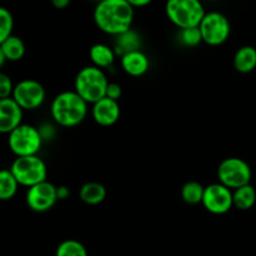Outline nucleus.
<instances>
[{
	"label": "nucleus",
	"mask_w": 256,
	"mask_h": 256,
	"mask_svg": "<svg viewBox=\"0 0 256 256\" xmlns=\"http://www.w3.org/2000/svg\"><path fill=\"white\" fill-rule=\"evenodd\" d=\"M134 8L129 0H102L94 10V22L105 34L119 35L132 29Z\"/></svg>",
	"instance_id": "1"
},
{
	"label": "nucleus",
	"mask_w": 256,
	"mask_h": 256,
	"mask_svg": "<svg viewBox=\"0 0 256 256\" xmlns=\"http://www.w3.org/2000/svg\"><path fill=\"white\" fill-rule=\"evenodd\" d=\"M52 119L64 128L79 125L88 114V102L72 92H62L54 98L52 102Z\"/></svg>",
	"instance_id": "2"
},
{
	"label": "nucleus",
	"mask_w": 256,
	"mask_h": 256,
	"mask_svg": "<svg viewBox=\"0 0 256 256\" xmlns=\"http://www.w3.org/2000/svg\"><path fill=\"white\" fill-rule=\"evenodd\" d=\"M109 85L106 75L96 66H85L75 78V92L88 104H95L104 99Z\"/></svg>",
	"instance_id": "3"
},
{
	"label": "nucleus",
	"mask_w": 256,
	"mask_h": 256,
	"mask_svg": "<svg viewBox=\"0 0 256 256\" xmlns=\"http://www.w3.org/2000/svg\"><path fill=\"white\" fill-rule=\"evenodd\" d=\"M165 12L170 22L180 30L198 28L206 14L199 0H170Z\"/></svg>",
	"instance_id": "4"
},
{
	"label": "nucleus",
	"mask_w": 256,
	"mask_h": 256,
	"mask_svg": "<svg viewBox=\"0 0 256 256\" xmlns=\"http://www.w3.org/2000/svg\"><path fill=\"white\" fill-rule=\"evenodd\" d=\"M10 172L16 179L18 184L26 188L46 182L48 178L46 164L38 155L16 158L12 164Z\"/></svg>",
	"instance_id": "5"
},
{
	"label": "nucleus",
	"mask_w": 256,
	"mask_h": 256,
	"mask_svg": "<svg viewBox=\"0 0 256 256\" xmlns=\"http://www.w3.org/2000/svg\"><path fill=\"white\" fill-rule=\"evenodd\" d=\"M10 150L16 158L38 155L42 144V135L39 129L28 124H22L12 130L8 139Z\"/></svg>",
	"instance_id": "6"
},
{
	"label": "nucleus",
	"mask_w": 256,
	"mask_h": 256,
	"mask_svg": "<svg viewBox=\"0 0 256 256\" xmlns=\"http://www.w3.org/2000/svg\"><path fill=\"white\" fill-rule=\"evenodd\" d=\"M252 176V172L250 165L240 158H228L222 160L218 168L220 184L229 188L230 190H236L249 185Z\"/></svg>",
	"instance_id": "7"
},
{
	"label": "nucleus",
	"mask_w": 256,
	"mask_h": 256,
	"mask_svg": "<svg viewBox=\"0 0 256 256\" xmlns=\"http://www.w3.org/2000/svg\"><path fill=\"white\" fill-rule=\"evenodd\" d=\"M199 30L202 32V42L212 46H218L229 39L230 22L222 12H212L205 14L199 25Z\"/></svg>",
	"instance_id": "8"
},
{
	"label": "nucleus",
	"mask_w": 256,
	"mask_h": 256,
	"mask_svg": "<svg viewBox=\"0 0 256 256\" xmlns=\"http://www.w3.org/2000/svg\"><path fill=\"white\" fill-rule=\"evenodd\" d=\"M12 98L22 110H34L44 102L45 89L36 80L25 79L15 85Z\"/></svg>",
	"instance_id": "9"
},
{
	"label": "nucleus",
	"mask_w": 256,
	"mask_h": 256,
	"mask_svg": "<svg viewBox=\"0 0 256 256\" xmlns=\"http://www.w3.org/2000/svg\"><path fill=\"white\" fill-rule=\"evenodd\" d=\"M202 205L209 212L215 215L226 214L232 206V192L222 184H212L205 188Z\"/></svg>",
	"instance_id": "10"
},
{
	"label": "nucleus",
	"mask_w": 256,
	"mask_h": 256,
	"mask_svg": "<svg viewBox=\"0 0 256 256\" xmlns=\"http://www.w3.org/2000/svg\"><path fill=\"white\" fill-rule=\"evenodd\" d=\"M58 200V188L48 180L29 188L26 192L28 206L35 212H48L54 206Z\"/></svg>",
	"instance_id": "11"
},
{
	"label": "nucleus",
	"mask_w": 256,
	"mask_h": 256,
	"mask_svg": "<svg viewBox=\"0 0 256 256\" xmlns=\"http://www.w3.org/2000/svg\"><path fill=\"white\" fill-rule=\"evenodd\" d=\"M22 112L12 98L0 100V134L9 135L22 125Z\"/></svg>",
	"instance_id": "12"
},
{
	"label": "nucleus",
	"mask_w": 256,
	"mask_h": 256,
	"mask_svg": "<svg viewBox=\"0 0 256 256\" xmlns=\"http://www.w3.org/2000/svg\"><path fill=\"white\" fill-rule=\"evenodd\" d=\"M92 118L102 126H112L120 118V105L115 100L105 96L92 104Z\"/></svg>",
	"instance_id": "13"
},
{
	"label": "nucleus",
	"mask_w": 256,
	"mask_h": 256,
	"mask_svg": "<svg viewBox=\"0 0 256 256\" xmlns=\"http://www.w3.org/2000/svg\"><path fill=\"white\" fill-rule=\"evenodd\" d=\"M149 58L142 52H132L122 56V68L130 76H142L149 70Z\"/></svg>",
	"instance_id": "14"
},
{
	"label": "nucleus",
	"mask_w": 256,
	"mask_h": 256,
	"mask_svg": "<svg viewBox=\"0 0 256 256\" xmlns=\"http://www.w3.org/2000/svg\"><path fill=\"white\" fill-rule=\"evenodd\" d=\"M234 68L242 74H249L256 68V49L245 45L238 49L234 55Z\"/></svg>",
	"instance_id": "15"
},
{
	"label": "nucleus",
	"mask_w": 256,
	"mask_h": 256,
	"mask_svg": "<svg viewBox=\"0 0 256 256\" xmlns=\"http://www.w3.org/2000/svg\"><path fill=\"white\" fill-rule=\"evenodd\" d=\"M80 199L88 205H98L102 202L106 198V189L104 185L96 182H86L80 189Z\"/></svg>",
	"instance_id": "16"
},
{
	"label": "nucleus",
	"mask_w": 256,
	"mask_h": 256,
	"mask_svg": "<svg viewBox=\"0 0 256 256\" xmlns=\"http://www.w3.org/2000/svg\"><path fill=\"white\" fill-rule=\"evenodd\" d=\"M89 56L94 66L99 68V69H104V68L112 66L115 60V52L108 45L95 44L90 48Z\"/></svg>",
	"instance_id": "17"
},
{
	"label": "nucleus",
	"mask_w": 256,
	"mask_h": 256,
	"mask_svg": "<svg viewBox=\"0 0 256 256\" xmlns=\"http://www.w3.org/2000/svg\"><path fill=\"white\" fill-rule=\"evenodd\" d=\"M232 202L239 210L252 209L256 202V190L252 184L239 188L232 192Z\"/></svg>",
	"instance_id": "18"
},
{
	"label": "nucleus",
	"mask_w": 256,
	"mask_h": 256,
	"mask_svg": "<svg viewBox=\"0 0 256 256\" xmlns=\"http://www.w3.org/2000/svg\"><path fill=\"white\" fill-rule=\"evenodd\" d=\"M2 52H4L5 59L9 60V62H18V60L22 59L25 54V44L19 36L16 35H12V36L8 38L2 45Z\"/></svg>",
	"instance_id": "19"
},
{
	"label": "nucleus",
	"mask_w": 256,
	"mask_h": 256,
	"mask_svg": "<svg viewBox=\"0 0 256 256\" xmlns=\"http://www.w3.org/2000/svg\"><path fill=\"white\" fill-rule=\"evenodd\" d=\"M142 48V40L140 35L132 29L128 30L124 34L119 35L116 40V50L122 55L132 52H138Z\"/></svg>",
	"instance_id": "20"
},
{
	"label": "nucleus",
	"mask_w": 256,
	"mask_h": 256,
	"mask_svg": "<svg viewBox=\"0 0 256 256\" xmlns=\"http://www.w3.org/2000/svg\"><path fill=\"white\" fill-rule=\"evenodd\" d=\"M18 186L19 184L10 169L0 170V200H10L14 198L18 192Z\"/></svg>",
	"instance_id": "21"
},
{
	"label": "nucleus",
	"mask_w": 256,
	"mask_h": 256,
	"mask_svg": "<svg viewBox=\"0 0 256 256\" xmlns=\"http://www.w3.org/2000/svg\"><path fill=\"white\" fill-rule=\"evenodd\" d=\"M205 188L198 182H188L182 189V198L186 204L196 205L202 202Z\"/></svg>",
	"instance_id": "22"
},
{
	"label": "nucleus",
	"mask_w": 256,
	"mask_h": 256,
	"mask_svg": "<svg viewBox=\"0 0 256 256\" xmlns=\"http://www.w3.org/2000/svg\"><path fill=\"white\" fill-rule=\"evenodd\" d=\"M55 256H88V252L82 242L69 239L60 242Z\"/></svg>",
	"instance_id": "23"
},
{
	"label": "nucleus",
	"mask_w": 256,
	"mask_h": 256,
	"mask_svg": "<svg viewBox=\"0 0 256 256\" xmlns=\"http://www.w3.org/2000/svg\"><path fill=\"white\" fill-rule=\"evenodd\" d=\"M14 29V18L6 8L0 6V45L9 36Z\"/></svg>",
	"instance_id": "24"
},
{
	"label": "nucleus",
	"mask_w": 256,
	"mask_h": 256,
	"mask_svg": "<svg viewBox=\"0 0 256 256\" xmlns=\"http://www.w3.org/2000/svg\"><path fill=\"white\" fill-rule=\"evenodd\" d=\"M179 39L185 46H196L202 42V32H200L199 26L198 28H189V29H182L179 32Z\"/></svg>",
	"instance_id": "25"
},
{
	"label": "nucleus",
	"mask_w": 256,
	"mask_h": 256,
	"mask_svg": "<svg viewBox=\"0 0 256 256\" xmlns=\"http://www.w3.org/2000/svg\"><path fill=\"white\" fill-rule=\"evenodd\" d=\"M12 92H14V84L10 76L4 72H0V100L12 98Z\"/></svg>",
	"instance_id": "26"
},
{
	"label": "nucleus",
	"mask_w": 256,
	"mask_h": 256,
	"mask_svg": "<svg viewBox=\"0 0 256 256\" xmlns=\"http://www.w3.org/2000/svg\"><path fill=\"white\" fill-rule=\"evenodd\" d=\"M122 86H120L119 84H116V82H109L106 89V95H105V96L118 102V100L120 99V96H122Z\"/></svg>",
	"instance_id": "27"
},
{
	"label": "nucleus",
	"mask_w": 256,
	"mask_h": 256,
	"mask_svg": "<svg viewBox=\"0 0 256 256\" xmlns=\"http://www.w3.org/2000/svg\"><path fill=\"white\" fill-rule=\"evenodd\" d=\"M130 5L132 8H142V6H146V5L150 4V0H129Z\"/></svg>",
	"instance_id": "28"
},
{
	"label": "nucleus",
	"mask_w": 256,
	"mask_h": 256,
	"mask_svg": "<svg viewBox=\"0 0 256 256\" xmlns=\"http://www.w3.org/2000/svg\"><path fill=\"white\" fill-rule=\"evenodd\" d=\"M52 5L56 9H64L69 5V0H52Z\"/></svg>",
	"instance_id": "29"
},
{
	"label": "nucleus",
	"mask_w": 256,
	"mask_h": 256,
	"mask_svg": "<svg viewBox=\"0 0 256 256\" xmlns=\"http://www.w3.org/2000/svg\"><path fill=\"white\" fill-rule=\"evenodd\" d=\"M68 195H69V190H68L66 188H64V186L58 188V198H59V200L65 199Z\"/></svg>",
	"instance_id": "30"
},
{
	"label": "nucleus",
	"mask_w": 256,
	"mask_h": 256,
	"mask_svg": "<svg viewBox=\"0 0 256 256\" xmlns=\"http://www.w3.org/2000/svg\"><path fill=\"white\" fill-rule=\"evenodd\" d=\"M5 62H6V59H5V56H4V52H2V48H0V69H2V65L5 64Z\"/></svg>",
	"instance_id": "31"
}]
</instances>
